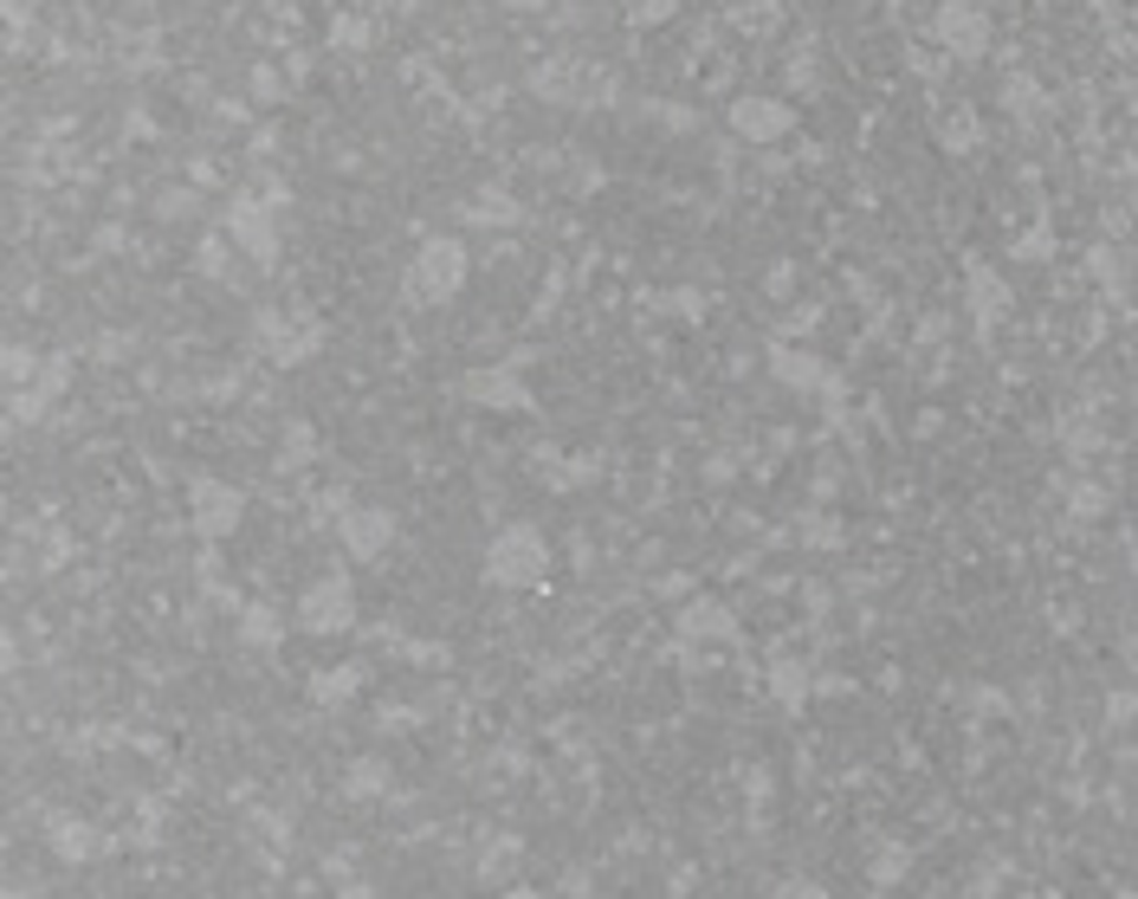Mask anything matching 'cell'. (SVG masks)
Here are the masks:
<instances>
[{"mask_svg": "<svg viewBox=\"0 0 1138 899\" xmlns=\"http://www.w3.org/2000/svg\"><path fill=\"white\" fill-rule=\"evenodd\" d=\"M938 39H945L951 52H984V13L977 7H945V20H938Z\"/></svg>", "mask_w": 1138, "mask_h": 899, "instance_id": "obj_1", "label": "cell"}]
</instances>
